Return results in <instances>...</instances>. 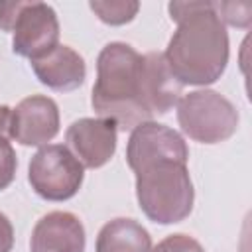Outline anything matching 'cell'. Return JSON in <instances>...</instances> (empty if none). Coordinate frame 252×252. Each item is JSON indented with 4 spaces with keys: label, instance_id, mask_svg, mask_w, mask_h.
Here are the masks:
<instances>
[{
    "label": "cell",
    "instance_id": "16",
    "mask_svg": "<svg viewBox=\"0 0 252 252\" xmlns=\"http://www.w3.org/2000/svg\"><path fill=\"white\" fill-rule=\"evenodd\" d=\"M152 252H205V250L193 236L177 232V234H169L161 242H158V246L152 248Z\"/></svg>",
    "mask_w": 252,
    "mask_h": 252
},
{
    "label": "cell",
    "instance_id": "8",
    "mask_svg": "<svg viewBox=\"0 0 252 252\" xmlns=\"http://www.w3.org/2000/svg\"><path fill=\"white\" fill-rule=\"evenodd\" d=\"M116 136L118 128L108 118H79L67 128L65 142L83 167L96 169L112 159Z\"/></svg>",
    "mask_w": 252,
    "mask_h": 252
},
{
    "label": "cell",
    "instance_id": "3",
    "mask_svg": "<svg viewBox=\"0 0 252 252\" xmlns=\"http://www.w3.org/2000/svg\"><path fill=\"white\" fill-rule=\"evenodd\" d=\"M134 173L136 199L150 220L158 224H173L191 215L195 191L185 161L158 159Z\"/></svg>",
    "mask_w": 252,
    "mask_h": 252
},
{
    "label": "cell",
    "instance_id": "11",
    "mask_svg": "<svg viewBox=\"0 0 252 252\" xmlns=\"http://www.w3.org/2000/svg\"><path fill=\"white\" fill-rule=\"evenodd\" d=\"M32 252H85V226L73 213L51 211L43 215L30 238Z\"/></svg>",
    "mask_w": 252,
    "mask_h": 252
},
{
    "label": "cell",
    "instance_id": "17",
    "mask_svg": "<svg viewBox=\"0 0 252 252\" xmlns=\"http://www.w3.org/2000/svg\"><path fill=\"white\" fill-rule=\"evenodd\" d=\"M16 167H18V159L12 144H0V191L14 181Z\"/></svg>",
    "mask_w": 252,
    "mask_h": 252
},
{
    "label": "cell",
    "instance_id": "2",
    "mask_svg": "<svg viewBox=\"0 0 252 252\" xmlns=\"http://www.w3.org/2000/svg\"><path fill=\"white\" fill-rule=\"evenodd\" d=\"M142 55L124 41L106 43L96 57V81L91 104L98 118H108L120 130H134L152 116L140 93Z\"/></svg>",
    "mask_w": 252,
    "mask_h": 252
},
{
    "label": "cell",
    "instance_id": "19",
    "mask_svg": "<svg viewBox=\"0 0 252 252\" xmlns=\"http://www.w3.org/2000/svg\"><path fill=\"white\" fill-rule=\"evenodd\" d=\"M14 246V226L10 219L0 213V252H12Z\"/></svg>",
    "mask_w": 252,
    "mask_h": 252
},
{
    "label": "cell",
    "instance_id": "5",
    "mask_svg": "<svg viewBox=\"0 0 252 252\" xmlns=\"http://www.w3.org/2000/svg\"><path fill=\"white\" fill-rule=\"evenodd\" d=\"M83 177L85 167L61 144L39 148L28 165V181L45 201H67L75 197L83 185Z\"/></svg>",
    "mask_w": 252,
    "mask_h": 252
},
{
    "label": "cell",
    "instance_id": "1",
    "mask_svg": "<svg viewBox=\"0 0 252 252\" xmlns=\"http://www.w3.org/2000/svg\"><path fill=\"white\" fill-rule=\"evenodd\" d=\"M167 10L177 24L163 53L171 75L181 85L207 87L217 83L228 63V33L215 2H169Z\"/></svg>",
    "mask_w": 252,
    "mask_h": 252
},
{
    "label": "cell",
    "instance_id": "6",
    "mask_svg": "<svg viewBox=\"0 0 252 252\" xmlns=\"http://www.w3.org/2000/svg\"><path fill=\"white\" fill-rule=\"evenodd\" d=\"M12 51L20 57L37 59L59 45V20L45 2H24L14 30Z\"/></svg>",
    "mask_w": 252,
    "mask_h": 252
},
{
    "label": "cell",
    "instance_id": "13",
    "mask_svg": "<svg viewBox=\"0 0 252 252\" xmlns=\"http://www.w3.org/2000/svg\"><path fill=\"white\" fill-rule=\"evenodd\" d=\"M150 232L134 219H114L96 236L94 252H152Z\"/></svg>",
    "mask_w": 252,
    "mask_h": 252
},
{
    "label": "cell",
    "instance_id": "9",
    "mask_svg": "<svg viewBox=\"0 0 252 252\" xmlns=\"http://www.w3.org/2000/svg\"><path fill=\"white\" fill-rule=\"evenodd\" d=\"M12 140L22 146H43L59 132V106L45 94L26 96L12 108Z\"/></svg>",
    "mask_w": 252,
    "mask_h": 252
},
{
    "label": "cell",
    "instance_id": "12",
    "mask_svg": "<svg viewBox=\"0 0 252 252\" xmlns=\"http://www.w3.org/2000/svg\"><path fill=\"white\" fill-rule=\"evenodd\" d=\"M30 65L41 85L59 93L79 89L87 77L85 59L69 45H57L43 57L32 59Z\"/></svg>",
    "mask_w": 252,
    "mask_h": 252
},
{
    "label": "cell",
    "instance_id": "4",
    "mask_svg": "<svg viewBox=\"0 0 252 252\" xmlns=\"http://www.w3.org/2000/svg\"><path fill=\"white\" fill-rule=\"evenodd\" d=\"M177 122L185 136L201 144H220L238 128V110L217 91L199 89L177 100Z\"/></svg>",
    "mask_w": 252,
    "mask_h": 252
},
{
    "label": "cell",
    "instance_id": "7",
    "mask_svg": "<svg viewBox=\"0 0 252 252\" xmlns=\"http://www.w3.org/2000/svg\"><path fill=\"white\" fill-rule=\"evenodd\" d=\"M158 159H189V150L179 132L169 126L158 124L154 120L138 124L128 138L126 146V161L132 171L158 161Z\"/></svg>",
    "mask_w": 252,
    "mask_h": 252
},
{
    "label": "cell",
    "instance_id": "10",
    "mask_svg": "<svg viewBox=\"0 0 252 252\" xmlns=\"http://www.w3.org/2000/svg\"><path fill=\"white\" fill-rule=\"evenodd\" d=\"M181 89L183 85L171 75L161 51L142 55L140 93L142 104L152 118L167 114L181 98Z\"/></svg>",
    "mask_w": 252,
    "mask_h": 252
},
{
    "label": "cell",
    "instance_id": "14",
    "mask_svg": "<svg viewBox=\"0 0 252 252\" xmlns=\"http://www.w3.org/2000/svg\"><path fill=\"white\" fill-rule=\"evenodd\" d=\"M89 8L98 16L100 22L108 26H124L132 22L140 10V2L136 0H94Z\"/></svg>",
    "mask_w": 252,
    "mask_h": 252
},
{
    "label": "cell",
    "instance_id": "18",
    "mask_svg": "<svg viewBox=\"0 0 252 252\" xmlns=\"http://www.w3.org/2000/svg\"><path fill=\"white\" fill-rule=\"evenodd\" d=\"M22 0H16V2H0V30L2 32H12L14 30V24H16V18H18V12L22 8Z\"/></svg>",
    "mask_w": 252,
    "mask_h": 252
},
{
    "label": "cell",
    "instance_id": "20",
    "mask_svg": "<svg viewBox=\"0 0 252 252\" xmlns=\"http://www.w3.org/2000/svg\"><path fill=\"white\" fill-rule=\"evenodd\" d=\"M10 124H12V108L0 104V144H10L12 140Z\"/></svg>",
    "mask_w": 252,
    "mask_h": 252
},
{
    "label": "cell",
    "instance_id": "15",
    "mask_svg": "<svg viewBox=\"0 0 252 252\" xmlns=\"http://www.w3.org/2000/svg\"><path fill=\"white\" fill-rule=\"evenodd\" d=\"M215 10L220 22L234 28H250L252 22V4L250 2H215Z\"/></svg>",
    "mask_w": 252,
    "mask_h": 252
}]
</instances>
